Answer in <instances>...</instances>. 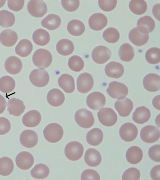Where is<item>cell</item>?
<instances>
[{
    "label": "cell",
    "mask_w": 160,
    "mask_h": 180,
    "mask_svg": "<svg viewBox=\"0 0 160 180\" xmlns=\"http://www.w3.org/2000/svg\"><path fill=\"white\" fill-rule=\"evenodd\" d=\"M52 60L51 52L48 50L39 48L34 53L32 61L34 64L39 68L44 69L48 67Z\"/></svg>",
    "instance_id": "1"
},
{
    "label": "cell",
    "mask_w": 160,
    "mask_h": 180,
    "mask_svg": "<svg viewBox=\"0 0 160 180\" xmlns=\"http://www.w3.org/2000/svg\"><path fill=\"white\" fill-rule=\"evenodd\" d=\"M44 136L48 142L54 143L58 142L62 138L63 130L59 124L52 123L48 125L43 131Z\"/></svg>",
    "instance_id": "2"
},
{
    "label": "cell",
    "mask_w": 160,
    "mask_h": 180,
    "mask_svg": "<svg viewBox=\"0 0 160 180\" xmlns=\"http://www.w3.org/2000/svg\"><path fill=\"white\" fill-rule=\"evenodd\" d=\"M75 119L80 127L88 128L92 127L94 122L93 116L91 112L84 108L77 110L75 114Z\"/></svg>",
    "instance_id": "3"
},
{
    "label": "cell",
    "mask_w": 160,
    "mask_h": 180,
    "mask_svg": "<svg viewBox=\"0 0 160 180\" xmlns=\"http://www.w3.org/2000/svg\"><path fill=\"white\" fill-rule=\"evenodd\" d=\"M84 151L82 145L76 141L68 142L66 145L64 153L66 157L69 160L76 161L79 159L82 156Z\"/></svg>",
    "instance_id": "4"
},
{
    "label": "cell",
    "mask_w": 160,
    "mask_h": 180,
    "mask_svg": "<svg viewBox=\"0 0 160 180\" xmlns=\"http://www.w3.org/2000/svg\"><path fill=\"white\" fill-rule=\"evenodd\" d=\"M106 90L111 97L119 99L125 98L128 92V88L125 84L115 81L109 83Z\"/></svg>",
    "instance_id": "5"
},
{
    "label": "cell",
    "mask_w": 160,
    "mask_h": 180,
    "mask_svg": "<svg viewBox=\"0 0 160 180\" xmlns=\"http://www.w3.org/2000/svg\"><path fill=\"white\" fill-rule=\"evenodd\" d=\"M29 78L31 83L38 87H43L48 84L49 80L48 72L45 70L35 69L30 72Z\"/></svg>",
    "instance_id": "6"
},
{
    "label": "cell",
    "mask_w": 160,
    "mask_h": 180,
    "mask_svg": "<svg viewBox=\"0 0 160 180\" xmlns=\"http://www.w3.org/2000/svg\"><path fill=\"white\" fill-rule=\"evenodd\" d=\"M97 115L100 122L106 126H112L117 122V115L115 111L111 108H102L98 112Z\"/></svg>",
    "instance_id": "7"
},
{
    "label": "cell",
    "mask_w": 160,
    "mask_h": 180,
    "mask_svg": "<svg viewBox=\"0 0 160 180\" xmlns=\"http://www.w3.org/2000/svg\"><path fill=\"white\" fill-rule=\"evenodd\" d=\"M27 7L29 13L36 18L42 17L48 10L46 3L42 0L29 1Z\"/></svg>",
    "instance_id": "8"
},
{
    "label": "cell",
    "mask_w": 160,
    "mask_h": 180,
    "mask_svg": "<svg viewBox=\"0 0 160 180\" xmlns=\"http://www.w3.org/2000/svg\"><path fill=\"white\" fill-rule=\"evenodd\" d=\"M78 91L82 93H86L90 91L94 85L93 78L91 74L84 72L78 77L77 81Z\"/></svg>",
    "instance_id": "9"
},
{
    "label": "cell",
    "mask_w": 160,
    "mask_h": 180,
    "mask_svg": "<svg viewBox=\"0 0 160 180\" xmlns=\"http://www.w3.org/2000/svg\"><path fill=\"white\" fill-rule=\"evenodd\" d=\"M140 136L141 139L144 142L148 143H153L159 138V130L154 126H146L142 129Z\"/></svg>",
    "instance_id": "10"
},
{
    "label": "cell",
    "mask_w": 160,
    "mask_h": 180,
    "mask_svg": "<svg viewBox=\"0 0 160 180\" xmlns=\"http://www.w3.org/2000/svg\"><path fill=\"white\" fill-rule=\"evenodd\" d=\"M112 52L110 49L103 46H99L93 50L92 57L95 62L99 64H104L109 60Z\"/></svg>",
    "instance_id": "11"
},
{
    "label": "cell",
    "mask_w": 160,
    "mask_h": 180,
    "mask_svg": "<svg viewBox=\"0 0 160 180\" xmlns=\"http://www.w3.org/2000/svg\"><path fill=\"white\" fill-rule=\"evenodd\" d=\"M106 98L101 92H94L90 94L87 97L86 103L90 108L97 110L105 105Z\"/></svg>",
    "instance_id": "12"
},
{
    "label": "cell",
    "mask_w": 160,
    "mask_h": 180,
    "mask_svg": "<svg viewBox=\"0 0 160 180\" xmlns=\"http://www.w3.org/2000/svg\"><path fill=\"white\" fill-rule=\"evenodd\" d=\"M119 132L120 137L123 140L130 142L134 140L137 137L138 130L133 123L127 122L121 126Z\"/></svg>",
    "instance_id": "13"
},
{
    "label": "cell",
    "mask_w": 160,
    "mask_h": 180,
    "mask_svg": "<svg viewBox=\"0 0 160 180\" xmlns=\"http://www.w3.org/2000/svg\"><path fill=\"white\" fill-rule=\"evenodd\" d=\"M21 144L24 147L31 148L35 146L38 141L36 133L31 130H25L21 133L20 136Z\"/></svg>",
    "instance_id": "14"
},
{
    "label": "cell",
    "mask_w": 160,
    "mask_h": 180,
    "mask_svg": "<svg viewBox=\"0 0 160 180\" xmlns=\"http://www.w3.org/2000/svg\"><path fill=\"white\" fill-rule=\"evenodd\" d=\"M16 165L20 169L27 170L33 165L34 159L32 155L27 151H22L16 156L15 159Z\"/></svg>",
    "instance_id": "15"
},
{
    "label": "cell",
    "mask_w": 160,
    "mask_h": 180,
    "mask_svg": "<svg viewBox=\"0 0 160 180\" xmlns=\"http://www.w3.org/2000/svg\"><path fill=\"white\" fill-rule=\"evenodd\" d=\"M108 19L104 14L95 13L92 15L88 20L90 28L95 31H100L103 29L107 25Z\"/></svg>",
    "instance_id": "16"
},
{
    "label": "cell",
    "mask_w": 160,
    "mask_h": 180,
    "mask_svg": "<svg viewBox=\"0 0 160 180\" xmlns=\"http://www.w3.org/2000/svg\"><path fill=\"white\" fill-rule=\"evenodd\" d=\"M4 67L7 72L12 75L18 74L21 71L22 64L20 58L16 56L8 57L4 63Z\"/></svg>",
    "instance_id": "17"
},
{
    "label": "cell",
    "mask_w": 160,
    "mask_h": 180,
    "mask_svg": "<svg viewBox=\"0 0 160 180\" xmlns=\"http://www.w3.org/2000/svg\"><path fill=\"white\" fill-rule=\"evenodd\" d=\"M132 101L127 98L117 100L114 104L115 108L119 115L122 117L128 116L133 108Z\"/></svg>",
    "instance_id": "18"
},
{
    "label": "cell",
    "mask_w": 160,
    "mask_h": 180,
    "mask_svg": "<svg viewBox=\"0 0 160 180\" xmlns=\"http://www.w3.org/2000/svg\"><path fill=\"white\" fill-rule=\"evenodd\" d=\"M25 109L23 102L19 99L12 98L8 102L7 110L9 114L19 116L24 112Z\"/></svg>",
    "instance_id": "19"
},
{
    "label": "cell",
    "mask_w": 160,
    "mask_h": 180,
    "mask_svg": "<svg viewBox=\"0 0 160 180\" xmlns=\"http://www.w3.org/2000/svg\"><path fill=\"white\" fill-rule=\"evenodd\" d=\"M41 119L40 113L35 110H30L26 112L22 117V121L25 126L33 128L39 125Z\"/></svg>",
    "instance_id": "20"
},
{
    "label": "cell",
    "mask_w": 160,
    "mask_h": 180,
    "mask_svg": "<svg viewBox=\"0 0 160 180\" xmlns=\"http://www.w3.org/2000/svg\"><path fill=\"white\" fill-rule=\"evenodd\" d=\"M143 83L145 89L148 91H157L160 89V76L154 73L148 74L144 77Z\"/></svg>",
    "instance_id": "21"
},
{
    "label": "cell",
    "mask_w": 160,
    "mask_h": 180,
    "mask_svg": "<svg viewBox=\"0 0 160 180\" xmlns=\"http://www.w3.org/2000/svg\"><path fill=\"white\" fill-rule=\"evenodd\" d=\"M105 72L108 76L118 78H120L123 75L124 68L122 65L120 63L112 61L106 66Z\"/></svg>",
    "instance_id": "22"
},
{
    "label": "cell",
    "mask_w": 160,
    "mask_h": 180,
    "mask_svg": "<svg viewBox=\"0 0 160 180\" xmlns=\"http://www.w3.org/2000/svg\"><path fill=\"white\" fill-rule=\"evenodd\" d=\"M18 39L17 34L11 29H5L0 33V42L4 46L11 47L14 46Z\"/></svg>",
    "instance_id": "23"
},
{
    "label": "cell",
    "mask_w": 160,
    "mask_h": 180,
    "mask_svg": "<svg viewBox=\"0 0 160 180\" xmlns=\"http://www.w3.org/2000/svg\"><path fill=\"white\" fill-rule=\"evenodd\" d=\"M137 26L140 32L147 34L152 32L155 27V22L150 16H146L140 18L138 21Z\"/></svg>",
    "instance_id": "24"
},
{
    "label": "cell",
    "mask_w": 160,
    "mask_h": 180,
    "mask_svg": "<svg viewBox=\"0 0 160 180\" xmlns=\"http://www.w3.org/2000/svg\"><path fill=\"white\" fill-rule=\"evenodd\" d=\"M47 98L48 103L55 107L62 105L65 100L64 94L57 88H53L50 90L47 94Z\"/></svg>",
    "instance_id": "25"
},
{
    "label": "cell",
    "mask_w": 160,
    "mask_h": 180,
    "mask_svg": "<svg viewBox=\"0 0 160 180\" xmlns=\"http://www.w3.org/2000/svg\"><path fill=\"white\" fill-rule=\"evenodd\" d=\"M58 83L59 87L66 93H72L75 90L74 78L68 74L61 75L58 78Z\"/></svg>",
    "instance_id": "26"
},
{
    "label": "cell",
    "mask_w": 160,
    "mask_h": 180,
    "mask_svg": "<svg viewBox=\"0 0 160 180\" xmlns=\"http://www.w3.org/2000/svg\"><path fill=\"white\" fill-rule=\"evenodd\" d=\"M85 161L89 166L95 167L99 165L102 161L101 156L96 149L90 148L86 151L84 157Z\"/></svg>",
    "instance_id": "27"
},
{
    "label": "cell",
    "mask_w": 160,
    "mask_h": 180,
    "mask_svg": "<svg viewBox=\"0 0 160 180\" xmlns=\"http://www.w3.org/2000/svg\"><path fill=\"white\" fill-rule=\"evenodd\" d=\"M128 38L130 41L134 45L137 46H140L147 42L149 39V34L141 33L136 27L130 31Z\"/></svg>",
    "instance_id": "28"
},
{
    "label": "cell",
    "mask_w": 160,
    "mask_h": 180,
    "mask_svg": "<svg viewBox=\"0 0 160 180\" xmlns=\"http://www.w3.org/2000/svg\"><path fill=\"white\" fill-rule=\"evenodd\" d=\"M151 116L150 110L142 106L137 108L133 112L132 118L135 122L143 124L147 122Z\"/></svg>",
    "instance_id": "29"
},
{
    "label": "cell",
    "mask_w": 160,
    "mask_h": 180,
    "mask_svg": "<svg viewBox=\"0 0 160 180\" xmlns=\"http://www.w3.org/2000/svg\"><path fill=\"white\" fill-rule=\"evenodd\" d=\"M126 156V159L129 162L135 164L141 161L143 157V152L139 147L133 146L128 149Z\"/></svg>",
    "instance_id": "30"
},
{
    "label": "cell",
    "mask_w": 160,
    "mask_h": 180,
    "mask_svg": "<svg viewBox=\"0 0 160 180\" xmlns=\"http://www.w3.org/2000/svg\"><path fill=\"white\" fill-rule=\"evenodd\" d=\"M33 48L32 44L28 39H23L18 42L15 48V51L18 55L22 57L28 56Z\"/></svg>",
    "instance_id": "31"
},
{
    "label": "cell",
    "mask_w": 160,
    "mask_h": 180,
    "mask_svg": "<svg viewBox=\"0 0 160 180\" xmlns=\"http://www.w3.org/2000/svg\"><path fill=\"white\" fill-rule=\"evenodd\" d=\"M61 21L60 18L54 14L48 15L41 21L42 27L50 30H55L60 26Z\"/></svg>",
    "instance_id": "32"
},
{
    "label": "cell",
    "mask_w": 160,
    "mask_h": 180,
    "mask_svg": "<svg viewBox=\"0 0 160 180\" xmlns=\"http://www.w3.org/2000/svg\"><path fill=\"white\" fill-rule=\"evenodd\" d=\"M56 48L59 54L63 56H68L72 53L74 47L73 43L70 40L62 39L58 42Z\"/></svg>",
    "instance_id": "33"
},
{
    "label": "cell",
    "mask_w": 160,
    "mask_h": 180,
    "mask_svg": "<svg viewBox=\"0 0 160 180\" xmlns=\"http://www.w3.org/2000/svg\"><path fill=\"white\" fill-rule=\"evenodd\" d=\"M103 137L102 131L99 128H95L88 132L86 138L89 144L93 146H96L102 142Z\"/></svg>",
    "instance_id": "34"
},
{
    "label": "cell",
    "mask_w": 160,
    "mask_h": 180,
    "mask_svg": "<svg viewBox=\"0 0 160 180\" xmlns=\"http://www.w3.org/2000/svg\"><path fill=\"white\" fill-rule=\"evenodd\" d=\"M32 38L36 44L43 46L48 43L50 40V36L47 31L42 28H39L34 32Z\"/></svg>",
    "instance_id": "35"
},
{
    "label": "cell",
    "mask_w": 160,
    "mask_h": 180,
    "mask_svg": "<svg viewBox=\"0 0 160 180\" xmlns=\"http://www.w3.org/2000/svg\"><path fill=\"white\" fill-rule=\"evenodd\" d=\"M67 29L72 35L79 36L82 35L85 30V26L83 23L79 20L73 19L68 24Z\"/></svg>",
    "instance_id": "36"
},
{
    "label": "cell",
    "mask_w": 160,
    "mask_h": 180,
    "mask_svg": "<svg viewBox=\"0 0 160 180\" xmlns=\"http://www.w3.org/2000/svg\"><path fill=\"white\" fill-rule=\"evenodd\" d=\"M118 53L120 59L124 62L131 61L134 56V49L128 43H125L122 45L119 49Z\"/></svg>",
    "instance_id": "37"
},
{
    "label": "cell",
    "mask_w": 160,
    "mask_h": 180,
    "mask_svg": "<svg viewBox=\"0 0 160 180\" xmlns=\"http://www.w3.org/2000/svg\"><path fill=\"white\" fill-rule=\"evenodd\" d=\"M49 172V169L46 165L43 163H39L36 164L31 170L30 173L34 178L43 179L48 176Z\"/></svg>",
    "instance_id": "38"
},
{
    "label": "cell",
    "mask_w": 160,
    "mask_h": 180,
    "mask_svg": "<svg viewBox=\"0 0 160 180\" xmlns=\"http://www.w3.org/2000/svg\"><path fill=\"white\" fill-rule=\"evenodd\" d=\"M15 82L11 77L6 75L0 78V91L4 93L12 92L15 88Z\"/></svg>",
    "instance_id": "39"
},
{
    "label": "cell",
    "mask_w": 160,
    "mask_h": 180,
    "mask_svg": "<svg viewBox=\"0 0 160 180\" xmlns=\"http://www.w3.org/2000/svg\"><path fill=\"white\" fill-rule=\"evenodd\" d=\"M14 164L12 160L7 157L0 158V175L7 176L12 172Z\"/></svg>",
    "instance_id": "40"
},
{
    "label": "cell",
    "mask_w": 160,
    "mask_h": 180,
    "mask_svg": "<svg viewBox=\"0 0 160 180\" xmlns=\"http://www.w3.org/2000/svg\"><path fill=\"white\" fill-rule=\"evenodd\" d=\"M15 17L12 12L5 10L0 11V25L8 28L12 26L15 22Z\"/></svg>",
    "instance_id": "41"
},
{
    "label": "cell",
    "mask_w": 160,
    "mask_h": 180,
    "mask_svg": "<svg viewBox=\"0 0 160 180\" xmlns=\"http://www.w3.org/2000/svg\"><path fill=\"white\" fill-rule=\"evenodd\" d=\"M129 8L133 13L140 15L146 12L147 5L144 0H131L129 3Z\"/></svg>",
    "instance_id": "42"
},
{
    "label": "cell",
    "mask_w": 160,
    "mask_h": 180,
    "mask_svg": "<svg viewBox=\"0 0 160 180\" xmlns=\"http://www.w3.org/2000/svg\"><path fill=\"white\" fill-rule=\"evenodd\" d=\"M102 37L107 42L114 43L119 40L120 34L116 28L110 27L108 28L103 32Z\"/></svg>",
    "instance_id": "43"
},
{
    "label": "cell",
    "mask_w": 160,
    "mask_h": 180,
    "mask_svg": "<svg viewBox=\"0 0 160 180\" xmlns=\"http://www.w3.org/2000/svg\"><path fill=\"white\" fill-rule=\"evenodd\" d=\"M68 65L69 68L72 70L79 72L83 68L84 62L82 58L77 55L71 57L68 61Z\"/></svg>",
    "instance_id": "44"
},
{
    "label": "cell",
    "mask_w": 160,
    "mask_h": 180,
    "mask_svg": "<svg viewBox=\"0 0 160 180\" xmlns=\"http://www.w3.org/2000/svg\"><path fill=\"white\" fill-rule=\"evenodd\" d=\"M160 49L156 47L152 48L146 52L145 58L149 63L155 64L160 62Z\"/></svg>",
    "instance_id": "45"
},
{
    "label": "cell",
    "mask_w": 160,
    "mask_h": 180,
    "mask_svg": "<svg viewBox=\"0 0 160 180\" xmlns=\"http://www.w3.org/2000/svg\"><path fill=\"white\" fill-rule=\"evenodd\" d=\"M140 177L139 171L135 168H130L127 169L123 173L122 180H138Z\"/></svg>",
    "instance_id": "46"
},
{
    "label": "cell",
    "mask_w": 160,
    "mask_h": 180,
    "mask_svg": "<svg viewBox=\"0 0 160 180\" xmlns=\"http://www.w3.org/2000/svg\"><path fill=\"white\" fill-rule=\"evenodd\" d=\"M81 180H100V176L96 171L91 169L84 170L81 176Z\"/></svg>",
    "instance_id": "47"
},
{
    "label": "cell",
    "mask_w": 160,
    "mask_h": 180,
    "mask_svg": "<svg viewBox=\"0 0 160 180\" xmlns=\"http://www.w3.org/2000/svg\"><path fill=\"white\" fill-rule=\"evenodd\" d=\"M62 7L66 10L74 12L77 9L80 5L79 1H61Z\"/></svg>",
    "instance_id": "48"
},
{
    "label": "cell",
    "mask_w": 160,
    "mask_h": 180,
    "mask_svg": "<svg viewBox=\"0 0 160 180\" xmlns=\"http://www.w3.org/2000/svg\"><path fill=\"white\" fill-rule=\"evenodd\" d=\"M98 4L100 8L102 10L109 12L112 11L115 8L117 1H98Z\"/></svg>",
    "instance_id": "49"
},
{
    "label": "cell",
    "mask_w": 160,
    "mask_h": 180,
    "mask_svg": "<svg viewBox=\"0 0 160 180\" xmlns=\"http://www.w3.org/2000/svg\"><path fill=\"white\" fill-rule=\"evenodd\" d=\"M148 153L151 159L156 162H160V145H156L151 146L148 150Z\"/></svg>",
    "instance_id": "50"
},
{
    "label": "cell",
    "mask_w": 160,
    "mask_h": 180,
    "mask_svg": "<svg viewBox=\"0 0 160 180\" xmlns=\"http://www.w3.org/2000/svg\"><path fill=\"white\" fill-rule=\"evenodd\" d=\"M9 120L4 117H0V135H3L9 132L11 128Z\"/></svg>",
    "instance_id": "51"
},
{
    "label": "cell",
    "mask_w": 160,
    "mask_h": 180,
    "mask_svg": "<svg viewBox=\"0 0 160 180\" xmlns=\"http://www.w3.org/2000/svg\"><path fill=\"white\" fill-rule=\"evenodd\" d=\"M8 5L9 8L11 10L18 12L23 8L24 1H10L8 0Z\"/></svg>",
    "instance_id": "52"
},
{
    "label": "cell",
    "mask_w": 160,
    "mask_h": 180,
    "mask_svg": "<svg viewBox=\"0 0 160 180\" xmlns=\"http://www.w3.org/2000/svg\"><path fill=\"white\" fill-rule=\"evenodd\" d=\"M160 165L154 166L151 169L150 171V176L154 180H160Z\"/></svg>",
    "instance_id": "53"
},
{
    "label": "cell",
    "mask_w": 160,
    "mask_h": 180,
    "mask_svg": "<svg viewBox=\"0 0 160 180\" xmlns=\"http://www.w3.org/2000/svg\"><path fill=\"white\" fill-rule=\"evenodd\" d=\"M7 104L5 98L0 94V114L2 113L5 110Z\"/></svg>",
    "instance_id": "54"
},
{
    "label": "cell",
    "mask_w": 160,
    "mask_h": 180,
    "mask_svg": "<svg viewBox=\"0 0 160 180\" xmlns=\"http://www.w3.org/2000/svg\"><path fill=\"white\" fill-rule=\"evenodd\" d=\"M152 13L154 16L159 21L160 4H157L154 5L152 8Z\"/></svg>",
    "instance_id": "55"
},
{
    "label": "cell",
    "mask_w": 160,
    "mask_h": 180,
    "mask_svg": "<svg viewBox=\"0 0 160 180\" xmlns=\"http://www.w3.org/2000/svg\"><path fill=\"white\" fill-rule=\"evenodd\" d=\"M152 104L156 109L160 110V95L155 97L152 100Z\"/></svg>",
    "instance_id": "56"
},
{
    "label": "cell",
    "mask_w": 160,
    "mask_h": 180,
    "mask_svg": "<svg viewBox=\"0 0 160 180\" xmlns=\"http://www.w3.org/2000/svg\"><path fill=\"white\" fill-rule=\"evenodd\" d=\"M6 0L0 1V8H2L5 4Z\"/></svg>",
    "instance_id": "57"
}]
</instances>
